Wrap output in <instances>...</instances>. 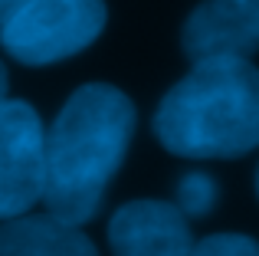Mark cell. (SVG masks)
<instances>
[{"instance_id":"cell-1","label":"cell","mask_w":259,"mask_h":256,"mask_svg":"<svg viewBox=\"0 0 259 256\" xmlns=\"http://www.w3.org/2000/svg\"><path fill=\"white\" fill-rule=\"evenodd\" d=\"M135 105L108 82L76 89L53 118L43 145V204L53 217L82 227L99 214L135 135Z\"/></svg>"},{"instance_id":"cell-2","label":"cell","mask_w":259,"mask_h":256,"mask_svg":"<svg viewBox=\"0 0 259 256\" xmlns=\"http://www.w3.org/2000/svg\"><path fill=\"white\" fill-rule=\"evenodd\" d=\"M154 135L177 158L223 161L259 148V69L249 59H197L154 112Z\"/></svg>"},{"instance_id":"cell-3","label":"cell","mask_w":259,"mask_h":256,"mask_svg":"<svg viewBox=\"0 0 259 256\" xmlns=\"http://www.w3.org/2000/svg\"><path fill=\"white\" fill-rule=\"evenodd\" d=\"M105 30V0H26L0 23V46L23 66H53Z\"/></svg>"},{"instance_id":"cell-4","label":"cell","mask_w":259,"mask_h":256,"mask_svg":"<svg viewBox=\"0 0 259 256\" xmlns=\"http://www.w3.org/2000/svg\"><path fill=\"white\" fill-rule=\"evenodd\" d=\"M46 128L20 99L0 102V220L30 214L43 197Z\"/></svg>"},{"instance_id":"cell-5","label":"cell","mask_w":259,"mask_h":256,"mask_svg":"<svg viewBox=\"0 0 259 256\" xmlns=\"http://www.w3.org/2000/svg\"><path fill=\"white\" fill-rule=\"evenodd\" d=\"M190 59H249L259 53V0H203L181 30Z\"/></svg>"},{"instance_id":"cell-6","label":"cell","mask_w":259,"mask_h":256,"mask_svg":"<svg viewBox=\"0 0 259 256\" xmlns=\"http://www.w3.org/2000/svg\"><path fill=\"white\" fill-rule=\"evenodd\" d=\"M108 246L115 256H190L194 233L171 200H132L115 210Z\"/></svg>"},{"instance_id":"cell-7","label":"cell","mask_w":259,"mask_h":256,"mask_svg":"<svg viewBox=\"0 0 259 256\" xmlns=\"http://www.w3.org/2000/svg\"><path fill=\"white\" fill-rule=\"evenodd\" d=\"M0 256H99V250L76 224L46 210L0 220Z\"/></svg>"},{"instance_id":"cell-8","label":"cell","mask_w":259,"mask_h":256,"mask_svg":"<svg viewBox=\"0 0 259 256\" xmlns=\"http://www.w3.org/2000/svg\"><path fill=\"white\" fill-rule=\"evenodd\" d=\"M217 197H220L217 181L203 171H190L177 181V200L174 204L181 207V214L190 220V217H207V214L213 210Z\"/></svg>"},{"instance_id":"cell-9","label":"cell","mask_w":259,"mask_h":256,"mask_svg":"<svg viewBox=\"0 0 259 256\" xmlns=\"http://www.w3.org/2000/svg\"><path fill=\"white\" fill-rule=\"evenodd\" d=\"M190 256H259V243L246 233H213L194 243Z\"/></svg>"},{"instance_id":"cell-10","label":"cell","mask_w":259,"mask_h":256,"mask_svg":"<svg viewBox=\"0 0 259 256\" xmlns=\"http://www.w3.org/2000/svg\"><path fill=\"white\" fill-rule=\"evenodd\" d=\"M23 4H26V0H0V23H4V20H10Z\"/></svg>"},{"instance_id":"cell-11","label":"cell","mask_w":259,"mask_h":256,"mask_svg":"<svg viewBox=\"0 0 259 256\" xmlns=\"http://www.w3.org/2000/svg\"><path fill=\"white\" fill-rule=\"evenodd\" d=\"M7 86H10V79H7L4 63H0V102H7Z\"/></svg>"},{"instance_id":"cell-12","label":"cell","mask_w":259,"mask_h":256,"mask_svg":"<svg viewBox=\"0 0 259 256\" xmlns=\"http://www.w3.org/2000/svg\"><path fill=\"white\" fill-rule=\"evenodd\" d=\"M256 197H259V171H256Z\"/></svg>"}]
</instances>
